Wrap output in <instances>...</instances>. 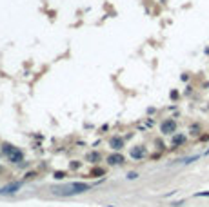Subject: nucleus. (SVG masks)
I'll return each instance as SVG.
<instances>
[{"label":"nucleus","mask_w":209,"mask_h":207,"mask_svg":"<svg viewBox=\"0 0 209 207\" xmlns=\"http://www.w3.org/2000/svg\"><path fill=\"white\" fill-rule=\"evenodd\" d=\"M185 142H187V136L185 134H182V133H175L173 134V147H180Z\"/></svg>","instance_id":"obj_2"},{"label":"nucleus","mask_w":209,"mask_h":207,"mask_svg":"<svg viewBox=\"0 0 209 207\" xmlns=\"http://www.w3.org/2000/svg\"><path fill=\"white\" fill-rule=\"evenodd\" d=\"M127 178H129V180H135V178H138V174H136V173H129Z\"/></svg>","instance_id":"obj_3"},{"label":"nucleus","mask_w":209,"mask_h":207,"mask_svg":"<svg viewBox=\"0 0 209 207\" xmlns=\"http://www.w3.org/2000/svg\"><path fill=\"white\" fill-rule=\"evenodd\" d=\"M196 196H209V191H204V193H196Z\"/></svg>","instance_id":"obj_5"},{"label":"nucleus","mask_w":209,"mask_h":207,"mask_svg":"<svg viewBox=\"0 0 209 207\" xmlns=\"http://www.w3.org/2000/svg\"><path fill=\"white\" fill-rule=\"evenodd\" d=\"M200 140H202V142H207V140H209V134H202Z\"/></svg>","instance_id":"obj_4"},{"label":"nucleus","mask_w":209,"mask_h":207,"mask_svg":"<svg viewBox=\"0 0 209 207\" xmlns=\"http://www.w3.org/2000/svg\"><path fill=\"white\" fill-rule=\"evenodd\" d=\"M160 131L164 133V134H175L176 131V122L173 118H166L164 122L160 124Z\"/></svg>","instance_id":"obj_1"}]
</instances>
